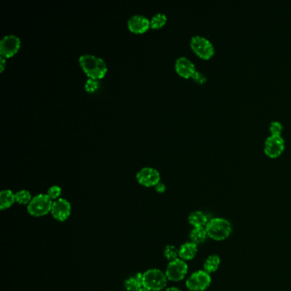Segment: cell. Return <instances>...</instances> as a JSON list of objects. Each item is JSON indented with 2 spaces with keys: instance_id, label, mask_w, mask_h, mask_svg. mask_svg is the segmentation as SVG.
<instances>
[{
  "instance_id": "cell-1",
  "label": "cell",
  "mask_w": 291,
  "mask_h": 291,
  "mask_svg": "<svg viewBox=\"0 0 291 291\" xmlns=\"http://www.w3.org/2000/svg\"><path fill=\"white\" fill-rule=\"evenodd\" d=\"M79 64L88 79L100 80L107 74L108 66L104 59L94 55L85 54L79 58Z\"/></svg>"
},
{
  "instance_id": "cell-2",
  "label": "cell",
  "mask_w": 291,
  "mask_h": 291,
  "mask_svg": "<svg viewBox=\"0 0 291 291\" xmlns=\"http://www.w3.org/2000/svg\"><path fill=\"white\" fill-rule=\"evenodd\" d=\"M208 236L215 241H222L230 236L233 227L229 221L223 218H214L209 220L205 227Z\"/></svg>"
},
{
  "instance_id": "cell-3",
  "label": "cell",
  "mask_w": 291,
  "mask_h": 291,
  "mask_svg": "<svg viewBox=\"0 0 291 291\" xmlns=\"http://www.w3.org/2000/svg\"><path fill=\"white\" fill-rule=\"evenodd\" d=\"M166 273L157 268L149 269L143 273L142 284L143 287L150 291H161L165 288L168 284Z\"/></svg>"
},
{
  "instance_id": "cell-4",
  "label": "cell",
  "mask_w": 291,
  "mask_h": 291,
  "mask_svg": "<svg viewBox=\"0 0 291 291\" xmlns=\"http://www.w3.org/2000/svg\"><path fill=\"white\" fill-rule=\"evenodd\" d=\"M190 46L193 53L203 60L211 59L215 53V46L208 38L194 35L190 39Z\"/></svg>"
},
{
  "instance_id": "cell-5",
  "label": "cell",
  "mask_w": 291,
  "mask_h": 291,
  "mask_svg": "<svg viewBox=\"0 0 291 291\" xmlns=\"http://www.w3.org/2000/svg\"><path fill=\"white\" fill-rule=\"evenodd\" d=\"M53 201L47 194H39L33 197L28 205L29 215L34 217H42L52 212Z\"/></svg>"
},
{
  "instance_id": "cell-6",
  "label": "cell",
  "mask_w": 291,
  "mask_h": 291,
  "mask_svg": "<svg viewBox=\"0 0 291 291\" xmlns=\"http://www.w3.org/2000/svg\"><path fill=\"white\" fill-rule=\"evenodd\" d=\"M285 150V140L282 135H270L264 143V152L270 158H277Z\"/></svg>"
},
{
  "instance_id": "cell-7",
  "label": "cell",
  "mask_w": 291,
  "mask_h": 291,
  "mask_svg": "<svg viewBox=\"0 0 291 291\" xmlns=\"http://www.w3.org/2000/svg\"><path fill=\"white\" fill-rule=\"evenodd\" d=\"M212 279L209 273L204 270L193 273L186 280V287L190 291H204L211 285Z\"/></svg>"
},
{
  "instance_id": "cell-8",
  "label": "cell",
  "mask_w": 291,
  "mask_h": 291,
  "mask_svg": "<svg viewBox=\"0 0 291 291\" xmlns=\"http://www.w3.org/2000/svg\"><path fill=\"white\" fill-rule=\"evenodd\" d=\"M22 42L18 36L14 34L6 35L0 41V57L11 58L16 55L21 48Z\"/></svg>"
},
{
  "instance_id": "cell-9",
  "label": "cell",
  "mask_w": 291,
  "mask_h": 291,
  "mask_svg": "<svg viewBox=\"0 0 291 291\" xmlns=\"http://www.w3.org/2000/svg\"><path fill=\"white\" fill-rule=\"evenodd\" d=\"M188 273V265L185 261L177 259L170 261L166 270V276L173 282H178L184 279Z\"/></svg>"
},
{
  "instance_id": "cell-10",
  "label": "cell",
  "mask_w": 291,
  "mask_h": 291,
  "mask_svg": "<svg viewBox=\"0 0 291 291\" xmlns=\"http://www.w3.org/2000/svg\"><path fill=\"white\" fill-rule=\"evenodd\" d=\"M136 178L138 183L144 187H155L161 182L159 171L150 167L140 169L137 173Z\"/></svg>"
},
{
  "instance_id": "cell-11",
  "label": "cell",
  "mask_w": 291,
  "mask_h": 291,
  "mask_svg": "<svg viewBox=\"0 0 291 291\" xmlns=\"http://www.w3.org/2000/svg\"><path fill=\"white\" fill-rule=\"evenodd\" d=\"M71 211L70 202L64 198H59L53 202L51 214L57 221H64L70 216Z\"/></svg>"
},
{
  "instance_id": "cell-12",
  "label": "cell",
  "mask_w": 291,
  "mask_h": 291,
  "mask_svg": "<svg viewBox=\"0 0 291 291\" xmlns=\"http://www.w3.org/2000/svg\"><path fill=\"white\" fill-rule=\"evenodd\" d=\"M127 28L132 34H145L150 28V20L144 15H132L127 21Z\"/></svg>"
},
{
  "instance_id": "cell-13",
  "label": "cell",
  "mask_w": 291,
  "mask_h": 291,
  "mask_svg": "<svg viewBox=\"0 0 291 291\" xmlns=\"http://www.w3.org/2000/svg\"><path fill=\"white\" fill-rule=\"evenodd\" d=\"M175 68L176 73L184 79H191L196 71L195 64L186 57H179L176 59Z\"/></svg>"
},
{
  "instance_id": "cell-14",
  "label": "cell",
  "mask_w": 291,
  "mask_h": 291,
  "mask_svg": "<svg viewBox=\"0 0 291 291\" xmlns=\"http://www.w3.org/2000/svg\"><path fill=\"white\" fill-rule=\"evenodd\" d=\"M197 251V244L192 242H185L178 249V256L183 261H190L195 258Z\"/></svg>"
},
{
  "instance_id": "cell-15",
  "label": "cell",
  "mask_w": 291,
  "mask_h": 291,
  "mask_svg": "<svg viewBox=\"0 0 291 291\" xmlns=\"http://www.w3.org/2000/svg\"><path fill=\"white\" fill-rule=\"evenodd\" d=\"M188 221L194 228H198V227H206L207 224L209 223V218L202 211H195L191 213L189 215Z\"/></svg>"
},
{
  "instance_id": "cell-16",
  "label": "cell",
  "mask_w": 291,
  "mask_h": 291,
  "mask_svg": "<svg viewBox=\"0 0 291 291\" xmlns=\"http://www.w3.org/2000/svg\"><path fill=\"white\" fill-rule=\"evenodd\" d=\"M15 202V195L12 190H4L0 193V209L1 210L9 209Z\"/></svg>"
},
{
  "instance_id": "cell-17",
  "label": "cell",
  "mask_w": 291,
  "mask_h": 291,
  "mask_svg": "<svg viewBox=\"0 0 291 291\" xmlns=\"http://www.w3.org/2000/svg\"><path fill=\"white\" fill-rule=\"evenodd\" d=\"M142 279L143 273H138L135 276L130 277L124 283V287L127 291H138L143 287Z\"/></svg>"
},
{
  "instance_id": "cell-18",
  "label": "cell",
  "mask_w": 291,
  "mask_h": 291,
  "mask_svg": "<svg viewBox=\"0 0 291 291\" xmlns=\"http://www.w3.org/2000/svg\"><path fill=\"white\" fill-rule=\"evenodd\" d=\"M220 265H221V258L219 257L217 254H212L206 259L203 267H204V271L210 274L216 272Z\"/></svg>"
},
{
  "instance_id": "cell-19",
  "label": "cell",
  "mask_w": 291,
  "mask_h": 291,
  "mask_svg": "<svg viewBox=\"0 0 291 291\" xmlns=\"http://www.w3.org/2000/svg\"><path fill=\"white\" fill-rule=\"evenodd\" d=\"M208 233L204 227H198V228H193V230L190 232V237L191 239V242L199 244L206 241L208 237Z\"/></svg>"
},
{
  "instance_id": "cell-20",
  "label": "cell",
  "mask_w": 291,
  "mask_h": 291,
  "mask_svg": "<svg viewBox=\"0 0 291 291\" xmlns=\"http://www.w3.org/2000/svg\"><path fill=\"white\" fill-rule=\"evenodd\" d=\"M168 22V16L163 13H157L150 19V28L158 30L163 28Z\"/></svg>"
},
{
  "instance_id": "cell-21",
  "label": "cell",
  "mask_w": 291,
  "mask_h": 291,
  "mask_svg": "<svg viewBox=\"0 0 291 291\" xmlns=\"http://www.w3.org/2000/svg\"><path fill=\"white\" fill-rule=\"evenodd\" d=\"M15 195V202H17L19 204L22 205H27L29 204L31 201L33 199L32 195L30 192L27 190H19Z\"/></svg>"
},
{
  "instance_id": "cell-22",
  "label": "cell",
  "mask_w": 291,
  "mask_h": 291,
  "mask_svg": "<svg viewBox=\"0 0 291 291\" xmlns=\"http://www.w3.org/2000/svg\"><path fill=\"white\" fill-rule=\"evenodd\" d=\"M164 255L169 261H175L178 259V249L174 245H168L164 249Z\"/></svg>"
},
{
  "instance_id": "cell-23",
  "label": "cell",
  "mask_w": 291,
  "mask_h": 291,
  "mask_svg": "<svg viewBox=\"0 0 291 291\" xmlns=\"http://www.w3.org/2000/svg\"><path fill=\"white\" fill-rule=\"evenodd\" d=\"M284 126L279 120H273L270 123L269 131L272 135H282Z\"/></svg>"
},
{
  "instance_id": "cell-24",
  "label": "cell",
  "mask_w": 291,
  "mask_h": 291,
  "mask_svg": "<svg viewBox=\"0 0 291 291\" xmlns=\"http://www.w3.org/2000/svg\"><path fill=\"white\" fill-rule=\"evenodd\" d=\"M47 195L53 201L59 199L61 195V188L58 185H53L50 187L49 190H47Z\"/></svg>"
},
{
  "instance_id": "cell-25",
  "label": "cell",
  "mask_w": 291,
  "mask_h": 291,
  "mask_svg": "<svg viewBox=\"0 0 291 291\" xmlns=\"http://www.w3.org/2000/svg\"><path fill=\"white\" fill-rule=\"evenodd\" d=\"M99 88V80L88 79L85 83V90L88 93H93Z\"/></svg>"
},
{
  "instance_id": "cell-26",
  "label": "cell",
  "mask_w": 291,
  "mask_h": 291,
  "mask_svg": "<svg viewBox=\"0 0 291 291\" xmlns=\"http://www.w3.org/2000/svg\"><path fill=\"white\" fill-rule=\"evenodd\" d=\"M191 80L198 85H204L207 82V77L201 71L196 70L191 77Z\"/></svg>"
},
{
  "instance_id": "cell-27",
  "label": "cell",
  "mask_w": 291,
  "mask_h": 291,
  "mask_svg": "<svg viewBox=\"0 0 291 291\" xmlns=\"http://www.w3.org/2000/svg\"><path fill=\"white\" fill-rule=\"evenodd\" d=\"M155 189H156L158 193H164L166 191V185L162 182H160L159 184L155 186Z\"/></svg>"
},
{
  "instance_id": "cell-28",
  "label": "cell",
  "mask_w": 291,
  "mask_h": 291,
  "mask_svg": "<svg viewBox=\"0 0 291 291\" xmlns=\"http://www.w3.org/2000/svg\"><path fill=\"white\" fill-rule=\"evenodd\" d=\"M6 64V58H4L3 57H0V72H1V73H3L4 69H5Z\"/></svg>"
},
{
  "instance_id": "cell-29",
  "label": "cell",
  "mask_w": 291,
  "mask_h": 291,
  "mask_svg": "<svg viewBox=\"0 0 291 291\" xmlns=\"http://www.w3.org/2000/svg\"><path fill=\"white\" fill-rule=\"evenodd\" d=\"M166 291H182L179 289L177 288V287H170V288L167 289Z\"/></svg>"
},
{
  "instance_id": "cell-30",
  "label": "cell",
  "mask_w": 291,
  "mask_h": 291,
  "mask_svg": "<svg viewBox=\"0 0 291 291\" xmlns=\"http://www.w3.org/2000/svg\"><path fill=\"white\" fill-rule=\"evenodd\" d=\"M138 291H149V290H147V289H145V288H144V287H142V288L140 289V290H138Z\"/></svg>"
}]
</instances>
